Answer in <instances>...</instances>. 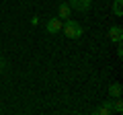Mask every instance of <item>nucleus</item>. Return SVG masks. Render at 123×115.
<instances>
[{"label": "nucleus", "instance_id": "nucleus-10", "mask_svg": "<svg viewBox=\"0 0 123 115\" xmlns=\"http://www.w3.org/2000/svg\"><path fill=\"white\" fill-rule=\"evenodd\" d=\"M117 56H119V58L123 56V45H121V41H117Z\"/></svg>", "mask_w": 123, "mask_h": 115}, {"label": "nucleus", "instance_id": "nucleus-5", "mask_svg": "<svg viewBox=\"0 0 123 115\" xmlns=\"http://www.w3.org/2000/svg\"><path fill=\"white\" fill-rule=\"evenodd\" d=\"M92 4V0H70V6L76 10H88Z\"/></svg>", "mask_w": 123, "mask_h": 115}, {"label": "nucleus", "instance_id": "nucleus-1", "mask_svg": "<svg viewBox=\"0 0 123 115\" xmlns=\"http://www.w3.org/2000/svg\"><path fill=\"white\" fill-rule=\"evenodd\" d=\"M62 31H64V35L68 39H80L82 37V25L78 21H74V19H66L64 25H62Z\"/></svg>", "mask_w": 123, "mask_h": 115}, {"label": "nucleus", "instance_id": "nucleus-2", "mask_svg": "<svg viewBox=\"0 0 123 115\" xmlns=\"http://www.w3.org/2000/svg\"><path fill=\"white\" fill-rule=\"evenodd\" d=\"M62 19L60 17H53L47 21V33H51V35H55V33H62Z\"/></svg>", "mask_w": 123, "mask_h": 115}, {"label": "nucleus", "instance_id": "nucleus-7", "mask_svg": "<svg viewBox=\"0 0 123 115\" xmlns=\"http://www.w3.org/2000/svg\"><path fill=\"white\" fill-rule=\"evenodd\" d=\"M113 14L115 17H123V0H115L113 2Z\"/></svg>", "mask_w": 123, "mask_h": 115}, {"label": "nucleus", "instance_id": "nucleus-8", "mask_svg": "<svg viewBox=\"0 0 123 115\" xmlns=\"http://www.w3.org/2000/svg\"><path fill=\"white\" fill-rule=\"evenodd\" d=\"M94 115H111V109L105 105H101L98 109H94Z\"/></svg>", "mask_w": 123, "mask_h": 115}, {"label": "nucleus", "instance_id": "nucleus-4", "mask_svg": "<svg viewBox=\"0 0 123 115\" xmlns=\"http://www.w3.org/2000/svg\"><path fill=\"white\" fill-rule=\"evenodd\" d=\"M57 14H60L62 21L70 19V17H72V6H70V4H66V2H62V4L57 6Z\"/></svg>", "mask_w": 123, "mask_h": 115}, {"label": "nucleus", "instance_id": "nucleus-9", "mask_svg": "<svg viewBox=\"0 0 123 115\" xmlns=\"http://www.w3.org/2000/svg\"><path fill=\"white\" fill-rule=\"evenodd\" d=\"M113 111H117V113H121V111H123V103H121V97H119V99H115V103H113Z\"/></svg>", "mask_w": 123, "mask_h": 115}, {"label": "nucleus", "instance_id": "nucleus-6", "mask_svg": "<svg viewBox=\"0 0 123 115\" xmlns=\"http://www.w3.org/2000/svg\"><path fill=\"white\" fill-rule=\"evenodd\" d=\"M121 93H123V86H121L119 82H113V84L109 86V95H111L113 99H119V97H121Z\"/></svg>", "mask_w": 123, "mask_h": 115}, {"label": "nucleus", "instance_id": "nucleus-3", "mask_svg": "<svg viewBox=\"0 0 123 115\" xmlns=\"http://www.w3.org/2000/svg\"><path fill=\"white\" fill-rule=\"evenodd\" d=\"M107 37H109L111 41H115V43H117V41H121V39H123V29H121L119 25L111 27V29H109V33H107Z\"/></svg>", "mask_w": 123, "mask_h": 115}, {"label": "nucleus", "instance_id": "nucleus-11", "mask_svg": "<svg viewBox=\"0 0 123 115\" xmlns=\"http://www.w3.org/2000/svg\"><path fill=\"white\" fill-rule=\"evenodd\" d=\"M4 66H6V64H4V60H0V74H2V70H4Z\"/></svg>", "mask_w": 123, "mask_h": 115}]
</instances>
